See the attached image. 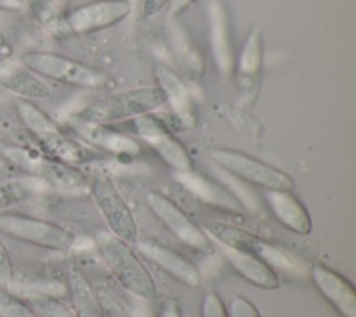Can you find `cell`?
I'll use <instances>...</instances> for the list:
<instances>
[{"label":"cell","mask_w":356,"mask_h":317,"mask_svg":"<svg viewBox=\"0 0 356 317\" xmlns=\"http://www.w3.org/2000/svg\"><path fill=\"white\" fill-rule=\"evenodd\" d=\"M93 241L100 257L127 292L142 300L154 296L156 284L152 274L127 242L108 229H97Z\"/></svg>","instance_id":"cell-1"},{"label":"cell","mask_w":356,"mask_h":317,"mask_svg":"<svg viewBox=\"0 0 356 317\" xmlns=\"http://www.w3.org/2000/svg\"><path fill=\"white\" fill-rule=\"evenodd\" d=\"M165 103L157 85L138 86L103 96L75 114V121L90 124H110L147 114Z\"/></svg>","instance_id":"cell-2"},{"label":"cell","mask_w":356,"mask_h":317,"mask_svg":"<svg viewBox=\"0 0 356 317\" xmlns=\"http://www.w3.org/2000/svg\"><path fill=\"white\" fill-rule=\"evenodd\" d=\"M203 231L222 247L250 253L267 263L274 271L280 270L296 274L303 271V264L292 253L245 228L224 221H209L203 225Z\"/></svg>","instance_id":"cell-3"},{"label":"cell","mask_w":356,"mask_h":317,"mask_svg":"<svg viewBox=\"0 0 356 317\" xmlns=\"http://www.w3.org/2000/svg\"><path fill=\"white\" fill-rule=\"evenodd\" d=\"M18 61L40 78L74 88L99 89L110 81L104 71L58 53L28 50L19 56Z\"/></svg>","instance_id":"cell-4"},{"label":"cell","mask_w":356,"mask_h":317,"mask_svg":"<svg viewBox=\"0 0 356 317\" xmlns=\"http://www.w3.org/2000/svg\"><path fill=\"white\" fill-rule=\"evenodd\" d=\"M0 232L24 243L56 252L68 250L78 241L71 229L57 222L13 211L0 213Z\"/></svg>","instance_id":"cell-5"},{"label":"cell","mask_w":356,"mask_h":317,"mask_svg":"<svg viewBox=\"0 0 356 317\" xmlns=\"http://www.w3.org/2000/svg\"><path fill=\"white\" fill-rule=\"evenodd\" d=\"M95 209L106 222L108 231L127 243H135L139 236L136 220L115 186L106 174H96L88 186Z\"/></svg>","instance_id":"cell-6"},{"label":"cell","mask_w":356,"mask_h":317,"mask_svg":"<svg viewBox=\"0 0 356 317\" xmlns=\"http://www.w3.org/2000/svg\"><path fill=\"white\" fill-rule=\"evenodd\" d=\"M210 158L224 172L264 190H292L293 188V181L286 172L239 150L213 149Z\"/></svg>","instance_id":"cell-7"},{"label":"cell","mask_w":356,"mask_h":317,"mask_svg":"<svg viewBox=\"0 0 356 317\" xmlns=\"http://www.w3.org/2000/svg\"><path fill=\"white\" fill-rule=\"evenodd\" d=\"M4 156L19 170L31 177H36L43 182L61 189H88L89 181L74 165L58 161L25 147L8 146L3 149Z\"/></svg>","instance_id":"cell-8"},{"label":"cell","mask_w":356,"mask_h":317,"mask_svg":"<svg viewBox=\"0 0 356 317\" xmlns=\"http://www.w3.org/2000/svg\"><path fill=\"white\" fill-rule=\"evenodd\" d=\"M146 203L157 220L182 243L197 250H210V238L189 216L171 199L160 192L150 190L146 195Z\"/></svg>","instance_id":"cell-9"},{"label":"cell","mask_w":356,"mask_h":317,"mask_svg":"<svg viewBox=\"0 0 356 317\" xmlns=\"http://www.w3.org/2000/svg\"><path fill=\"white\" fill-rule=\"evenodd\" d=\"M129 13L128 0H95L70 11L65 15V25L72 33H90L118 24Z\"/></svg>","instance_id":"cell-10"},{"label":"cell","mask_w":356,"mask_h":317,"mask_svg":"<svg viewBox=\"0 0 356 317\" xmlns=\"http://www.w3.org/2000/svg\"><path fill=\"white\" fill-rule=\"evenodd\" d=\"M135 249L142 257L156 264L165 274L179 281L182 285L189 288H197L200 285L202 274L199 268L171 247L154 239H138L135 242Z\"/></svg>","instance_id":"cell-11"},{"label":"cell","mask_w":356,"mask_h":317,"mask_svg":"<svg viewBox=\"0 0 356 317\" xmlns=\"http://www.w3.org/2000/svg\"><path fill=\"white\" fill-rule=\"evenodd\" d=\"M310 275L317 291L342 317H356V292L350 281L320 263L312 266Z\"/></svg>","instance_id":"cell-12"},{"label":"cell","mask_w":356,"mask_h":317,"mask_svg":"<svg viewBox=\"0 0 356 317\" xmlns=\"http://www.w3.org/2000/svg\"><path fill=\"white\" fill-rule=\"evenodd\" d=\"M0 88L19 99L42 100L51 96L50 86L19 61L0 58Z\"/></svg>","instance_id":"cell-13"},{"label":"cell","mask_w":356,"mask_h":317,"mask_svg":"<svg viewBox=\"0 0 356 317\" xmlns=\"http://www.w3.org/2000/svg\"><path fill=\"white\" fill-rule=\"evenodd\" d=\"M210 47L221 74L229 76L234 72L235 56L227 10L221 0H213L209 6Z\"/></svg>","instance_id":"cell-14"},{"label":"cell","mask_w":356,"mask_h":317,"mask_svg":"<svg viewBox=\"0 0 356 317\" xmlns=\"http://www.w3.org/2000/svg\"><path fill=\"white\" fill-rule=\"evenodd\" d=\"M154 78L157 82L156 85L161 89L165 97V103L170 104L174 111V117L179 121V124L184 128H191L195 125L196 114L189 90L177 72L164 64H157L154 65Z\"/></svg>","instance_id":"cell-15"},{"label":"cell","mask_w":356,"mask_h":317,"mask_svg":"<svg viewBox=\"0 0 356 317\" xmlns=\"http://www.w3.org/2000/svg\"><path fill=\"white\" fill-rule=\"evenodd\" d=\"M266 200L274 217L285 228L298 235H309L312 232V217L292 190H266Z\"/></svg>","instance_id":"cell-16"},{"label":"cell","mask_w":356,"mask_h":317,"mask_svg":"<svg viewBox=\"0 0 356 317\" xmlns=\"http://www.w3.org/2000/svg\"><path fill=\"white\" fill-rule=\"evenodd\" d=\"M74 128L86 142L113 154L135 156L140 152V146L134 138L108 128L107 124L74 121Z\"/></svg>","instance_id":"cell-17"},{"label":"cell","mask_w":356,"mask_h":317,"mask_svg":"<svg viewBox=\"0 0 356 317\" xmlns=\"http://www.w3.org/2000/svg\"><path fill=\"white\" fill-rule=\"evenodd\" d=\"M221 250L227 263L249 284L261 289H277L280 286L277 271H274L261 259L229 247L221 246Z\"/></svg>","instance_id":"cell-18"},{"label":"cell","mask_w":356,"mask_h":317,"mask_svg":"<svg viewBox=\"0 0 356 317\" xmlns=\"http://www.w3.org/2000/svg\"><path fill=\"white\" fill-rule=\"evenodd\" d=\"M35 139L43 149L44 154L74 167L86 163L93 157V153L85 145L64 133L58 125Z\"/></svg>","instance_id":"cell-19"},{"label":"cell","mask_w":356,"mask_h":317,"mask_svg":"<svg viewBox=\"0 0 356 317\" xmlns=\"http://www.w3.org/2000/svg\"><path fill=\"white\" fill-rule=\"evenodd\" d=\"M263 68V36L254 28L248 35L241 53L234 64L238 83L242 89H252L257 85Z\"/></svg>","instance_id":"cell-20"},{"label":"cell","mask_w":356,"mask_h":317,"mask_svg":"<svg viewBox=\"0 0 356 317\" xmlns=\"http://www.w3.org/2000/svg\"><path fill=\"white\" fill-rule=\"evenodd\" d=\"M67 291L71 298V304L78 317H104L100 309L95 286L76 266H70L65 274Z\"/></svg>","instance_id":"cell-21"},{"label":"cell","mask_w":356,"mask_h":317,"mask_svg":"<svg viewBox=\"0 0 356 317\" xmlns=\"http://www.w3.org/2000/svg\"><path fill=\"white\" fill-rule=\"evenodd\" d=\"M177 178L188 190H191L202 200L227 210H239V203L229 193L222 190L218 185L213 184L203 175L189 170L185 172H177Z\"/></svg>","instance_id":"cell-22"},{"label":"cell","mask_w":356,"mask_h":317,"mask_svg":"<svg viewBox=\"0 0 356 317\" xmlns=\"http://www.w3.org/2000/svg\"><path fill=\"white\" fill-rule=\"evenodd\" d=\"M143 139L168 167L175 170V172H185L192 170V160L189 153L186 152L185 146L171 135L170 131H160Z\"/></svg>","instance_id":"cell-23"},{"label":"cell","mask_w":356,"mask_h":317,"mask_svg":"<svg viewBox=\"0 0 356 317\" xmlns=\"http://www.w3.org/2000/svg\"><path fill=\"white\" fill-rule=\"evenodd\" d=\"M46 186V182L31 175L0 182V213L8 211L11 207L31 199Z\"/></svg>","instance_id":"cell-24"},{"label":"cell","mask_w":356,"mask_h":317,"mask_svg":"<svg viewBox=\"0 0 356 317\" xmlns=\"http://www.w3.org/2000/svg\"><path fill=\"white\" fill-rule=\"evenodd\" d=\"M39 317H78L72 307L49 295L32 296L28 302Z\"/></svg>","instance_id":"cell-25"},{"label":"cell","mask_w":356,"mask_h":317,"mask_svg":"<svg viewBox=\"0 0 356 317\" xmlns=\"http://www.w3.org/2000/svg\"><path fill=\"white\" fill-rule=\"evenodd\" d=\"M0 317H39L32 306L10 292L7 288L0 286Z\"/></svg>","instance_id":"cell-26"},{"label":"cell","mask_w":356,"mask_h":317,"mask_svg":"<svg viewBox=\"0 0 356 317\" xmlns=\"http://www.w3.org/2000/svg\"><path fill=\"white\" fill-rule=\"evenodd\" d=\"M96 296L104 317H134L125 303L107 286H95Z\"/></svg>","instance_id":"cell-27"},{"label":"cell","mask_w":356,"mask_h":317,"mask_svg":"<svg viewBox=\"0 0 356 317\" xmlns=\"http://www.w3.org/2000/svg\"><path fill=\"white\" fill-rule=\"evenodd\" d=\"M228 317H261L257 307L246 298L238 295L229 300Z\"/></svg>","instance_id":"cell-28"},{"label":"cell","mask_w":356,"mask_h":317,"mask_svg":"<svg viewBox=\"0 0 356 317\" xmlns=\"http://www.w3.org/2000/svg\"><path fill=\"white\" fill-rule=\"evenodd\" d=\"M202 317H228L227 307L216 292L206 293L202 304Z\"/></svg>","instance_id":"cell-29"},{"label":"cell","mask_w":356,"mask_h":317,"mask_svg":"<svg viewBox=\"0 0 356 317\" xmlns=\"http://www.w3.org/2000/svg\"><path fill=\"white\" fill-rule=\"evenodd\" d=\"M15 270L10 256V252L0 238V282L11 284L14 281Z\"/></svg>","instance_id":"cell-30"},{"label":"cell","mask_w":356,"mask_h":317,"mask_svg":"<svg viewBox=\"0 0 356 317\" xmlns=\"http://www.w3.org/2000/svg\"><path fill=\"white\" fill-rule=\"evenodd\" d=\"M168 3H170V0H143L142 17L149 18V17L156 15V14L160 13Z\"/></svg>","instance_id":"cell-31"},{"label":"cell","mask_w":356,"mask_h":317,"mask_svg":"<svg viewBox=\"0 0 356 317\" xmlns=\"http://www.w3.org/2000/svg\"><path fill=\"white\" fill-rule=\"evenodd\" d=\"M159 317H181V309L175 300H167Z\"/></svg>","instance_id":"cell-32"},{"label":"cell","mask_w":356,"mask_h":317,"mask_svg":"<svg viewBox=\"0 0 356 317\" xmlns=\"http://www.w3.org/2000/svg\"><path fill=\"white\" fill-rule=\"evenodd\" d=\"M195 1L196 0H170V13L172 15H179Z\"/></svg>","instance_id":"cell-33"},{"label":"cell","mask_w":356,"mask_h":317,"mask_svg":"<svg viewBox=\"0 0 356 317\" xmlns=\"http://www.w3.org/2000/svg\"><path fill=\"white\" fill-rule=\"evenodd\" d=\"M25 7V0H0V10L4 11H21Z\"/></svg>","instance_id":"cell-34"}]
</instances>
